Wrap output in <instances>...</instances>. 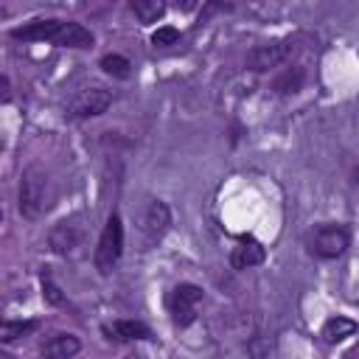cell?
<instances>
[{
  "label": "cell",
  "mask_w": 359,
  "mask_h": 359,
  "mask_svg": "<svg viewBox=\"0 0 359 359\" xmlns=\"http://www.w3.org/2000/svg\"><path fill=\"white\" fill-rule=\"evenodd\" d=\"M81 238H84V233H81V227H79L76 222H59V224L50 230V236H48L50 250L59 252V255H73L76 247L81 244Z\"/></svg>",
  "instance_id": "obj_9"
},
{
  "label": "cell",
  "mask_w": 359,
  "mask_h": 359,
  "mask_svg": "<svg viewBox=\"0 0 359 359\" xmlns=\"http://www.w3.org/2000/svg\"><path fill=\"white\" fill-rule=\"evenodd\" d=\"M48 199V174L39 165H28L20 177V191H17V208L22 219H36L45 210Z\"/></svg>",
  "instance_id": "obj_1"
},
{
  "label": "cell",
  "mask_w": 359,
  "mask_h": 359,
  "mask_svg": "<svg viewBox=\"0 0 359 359\" xmlns=\"http://www.w3.org/2000/svg\"><path fill=\"white\" fill-rule=\"evenodd\" d=\"M42 297H45L50 306H65V294H62V289L53 283L50 275H42Z\"/></svg>",
  "instance_id": "obj_21"
},
{
  "label": "cell",
  "mask_w": 359,
  "mask_h": 359,
  "mask_svg": "<svg viewBox=\"0 0 359 359\" xmlns=\"http://www.w3.org/2000/svg\"><path fill=\"white\" fill-rule=\"evenodd\" d=\"M132 11L140 22H157L165 14V3H160V0H132Z\"/></svg>",
  "instance_id": "obj_16"
},
{
  "label": "cell",
  "mask_w": 359,
  "mask_h": 359,
  "mask_svg": "<svg viewBox=\"0 0 359 359\" xmlns=\"http://www.w3.org/2000/svg\"><path fill=\"white\" fill-rule=\"evenodd\" d=\"M171 227V208L163 199H151L143 210L140 219V233H143V247H154Z\"/></svg>",
  "instance_id": "obj_4"
},
{
  "label": "cell",
  "mask_w": 359,
  "mask_h": 359,
  "mask_svg": "<svg viewBox=\"0 0 359 359\" xmlns=\"http://www.w3.org/2000/svg\"><path fill=\"white\" fill-rule=\"evenodd\" d=\"M59 31H62V20H34L22 28H14L11 36L25 42H56Z\"/></svg>",
  "instance_id": "obj_10"
},
{
  "label": "cell",
  "mask_w": 359,
  "mask_h": 359,
  "mask_svg": "<svg viewBox=\"0 0 359 359\" xmlns=\"http://www.w3.org/2000/svg\"><path fill=\"white\" fill-rule=\"evenodd\" d=\"M93 42H95V36L81 22H62V31H59L53 45H62V48H90Z\"/></svg>",
  "instance_id": "obj_13"
},
{
  "label": "cell",
  "mask_w": 359,
  "mask_h": 359,
  "mask_svg": "<svg viewBox=\"0 0 359 359\" xmlns=\"http://www.w3.org/2000/svg\"><path fill=\"white\" fill-rule=\"evenodd\" d=\"M123 252V222L118 213H112L98 236V247H95V266L101 275H109L112 266L121 261Z\"/></svg>",
  "instance_id": "obj_2"
},
{
  "label": "cell",
  "mask_w": 359,
  "mask_h": 359,
  "mask_svg": "<svg viewBox=\"0 0 359 359\" xmlns=\"http://www.w3.org/2000/svg\"><path fill=\"white\" fill-rule=\"evenodd\" d=\"M199 300H202V289L196 283H180L171 292V317L180 328H185L196 320V303Z\"/></svg>",
  "instance_id": "obj_6"
},
{
  "label": "cell",
  "mask_w": 359,
  "mask_h": 359,
  "mask_svg": "<svg viewBox=\"0 0 359 359\" xmlns=\"http://www.w3.org/2000/svg\"><path fill=\"white\" fill-rule=\"evenodd\" d=\"M356 328H359V325H356L351 317L337 314V317L325 320V325H323V339H325V342H342V339L353 337V334H356Z\"/></svg>",
  "instance_id": "obj_14"
},
{
  "label": "cell",
  "mask_w": 359,
  "mask_h": 359,
  "mask_svg": "<svg viewBox=\"0 0 359 359\" xmlns=\"http://www.w3.org/2000/svg\"><path fill=\"white\" fill-rule=\"evenodd\" d=\"M264 258H266V250H264V244H261L258 238H252V236H241L238 244H236L233 252H230V264H233V269H250V266H258V264H264Z\"/></svg>",
  "instance_id": "obj_8"
},
{
  "label": "cell",
  "mask_w": 359,
  "mask_h": 359,
  "mask_svg": "<svg viewBox=\"0 0 359 359\" xmlns=\"http://www.w3.org/2000/svg\"><path fill=\"white\" fill-rule=\"evenodd\" d=\"M351 247V233L345 224H323L311 233V252L320 258H339Z\"/></svg>",
  "instance_id": "obj_3"
},
{
  "label": "cell",
  "mask_w": 359,
  "mask_h": 359,
  "mask_svg": "<svg viewBox=\"0 0 359 359\" xmlns=\"http://www.w3.org/2000/svg\"><path fill=\"white\" fill-rule=\"evenodd\" d=\"M303 79H306V73H303V67H286L278 79H275V90L278 93H297L300 87H303Z\"/></svg>",
  "instance_id": "obj_18"
},
{
  "label": "cell",
  "mask_w": 359,
  "mask_h": 359,
  "mask_svg": "<svg viewBox=\"0 0 359 359\" xmlns=\"http://www.w3.org/2000/svg\"><path fill=\"white\" fill-rule=\"evenodd\" d=\"M177 39H180V31H177L174 25H163V28H157V31L151 34V45H154V48L177 45Z\"/></svg>",
  "instance_id": "obj_20"
},
{
  "label": "cell",
  "mask_w": 359,
  "mask_h": 359,
  "mask_svg": "<svg viewBox=\"0 0 359 359\" xmlns=\"http://www.w3.org/2000/svg\"><path fill=\"white\" fill-rule=\"evenodd\" d=\"M126 359H140V356H135V353H132V356H126Z\"/></svg>",
  "instance_id": "obj_24"
},
{
  "label": "cell",
  "mask_w": 359,
  "mask_h": 359,
  "mask_svg": "<svg viewBox=\"0 0 359 359\" xmlns=\"http://www.w3.org/2000/svg\"><path fill=\"white\" fill-rule=\"evenodd\" d=\"M286 56H289V45L286 42H264V45H255L247 53V67L255 70V73H264L269 67H278Z\"/></svg>",
  "instance_id": "obj_7"
},
{
  "label": "cell",
  "mask_w": 359,
  "mask_h": 359,
  "mask_svg": "<svg viewBox=\"0 0 359 359\" xmlns=\"http://www.w3.org/2000/svg\"><path fill=\"white\" fill-rule=\"evenodd\" d=\"M0 359H11V356H8V353H0Z\"/></svg>",
  "instance_id": "obj_23"
},
{
  "label": "cell",
  "mask_w": 359,
  "mask_h": 359,
  "mask_svg": "<svg viewBox=\"0 0 359 359\" xmlns=\"http://www.w3.org/2000/svg\"><path fill=\"white\" fill-rule=\"evenodd\" d=\"M112 104V95L109 90L104 87H87L81 93L73 95V101L67 104V115L70 118H95L101 112H107Z\"/></svg>",
  "instance_id": "obj_5"
},
{
  "label": "cell",
  "mask_w": 359,
  "mask_h": 359,
  "mask_svg": "<svg viewBox=\"0 0 359 359\" xmlns=\"http://www.w3.org/2000/svg\"><path fill=\"white\" fill-rule=\"evenodd\" d=\"M247 356H250V359H269V356H272V342H269V337L252 334V337L247 339Z\"/></svg>",
  "instance_id": "obj_19"
},
{
  "label": "cell",
  "mask_w": 359,
  "mask_h": 359,
  "mask_svg": "<svg viewBox=\"0 0 359 359\" xmlns=\"http://www.w3.org/2000/svg\"><path fill=\"white\" fill-rule=\"evenodd\" d=\"M34 331H36V320H6L3 328H0V339L8 345V342L22 339V337H28Z\"/></svg>",
  "instance_id": "obj_15"
},
{
  "label": "cell",
  "mask_w": 359,
  "mask_h": 359,
  "mask_svg": "<svg viewBox=\"0 0 359 359\" xmlns=\"http://www.w3.org/2000/svg\"><path fill=\"white\" fill-rule=\"evenodd\" d=\"M101 70H104L107 76H115V79H129L132 62H129L126 56H121V53H107V56L101 59Z\"/></svg>",
  "instance_id": "obj_17"
},
{
  "label": "cell",
  "mask_w": 359,
  "mask_h": 359,
  "mask_svg": "<svg viewBox=\"0 0 359 359\" xmlns=\"http://www.w3.org/2000/svg\"><path fill=\"white\" fill-rule=\"evenodd\" d=\"M11 98V93H8V79L3 76V101H8Z\"/></svg>",
  "instance_id": "obj_22"
},
{
  "label": "cell",
  "mask_w": 359,
  "mask_h": 359,
  "mask_svg": "<svg viewBox=\"0 0 359 359\" xmlns=\"http://www.w3.org/2000/svg\"><path fill=\"white\" fill-rule=\"evenodd\" d=\"M81 351V339L76 334H56L45 342L42 356L45 359H73Z\"/></svg>",
  "instance_id": "obj_12"
},
{
  "label": "cell",
  "mask_w": 359,
  "mask_h": 359,
  "mask_svg": "<svg viewBox=\"0 0 359 359\" xmlns=\"http://www.w3.org/2000/svg\"><path fill=\"white\" fill-rule=\"evenodd\" d=\"M104 334L115 342H135V339H149L151 331L146 323H137V320H112L104 325Z\"/></svg>",
  "instance_id": "obj_11"
}]
</instances>
